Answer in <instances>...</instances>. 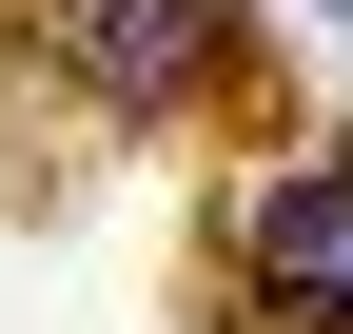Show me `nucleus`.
<instances>
[{
	"mask_svg": "<svg viewBox=\"0 0 353 334\" xmlns=\"http://www.w3.org/2000/svg\"><path fill=\"white\" fill-rule=\"evenodd\" d=\"M236 295L275 334H353V157H275L236 197Z\"/></svg>",
	"mask_w": 353,
	"mask_h": 334,
	"instance_id": "f257e3e1",
	"label": "nucleus"
},
{
	"mask_svg": "<svg viewBox=\"0 0 353 334\" xmlns=\"http://www.w3.org/2000/svg\"><path fill=\"white\" fill-rule=\"evenodd\" d=\"M39 39H59V79L99 118H176L216 79V0H39Z\"/></svg>",
	"mask_w": 353,
	"mask_h": 334,
	"instance_id": "f03ea898",
	"label": "nucleus"
}]
</instances>
